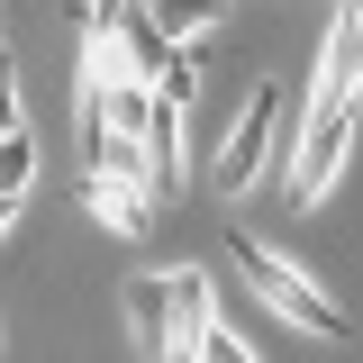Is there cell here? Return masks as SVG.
<instances>
[{
	"label": "cell",
	"instance_id": "obj_1",
	"mask_svg": "<svg viewBox=\"0 0 363 363\" xmlns=\"http://www.w3.org/2000/svg\"><path fill=\"white\" fill-rule=\"evenodd\" d=\"M209 327H218L209 272H136L128 281V336L145 363H200Z\"/></svg>",
	"mask_w": 363,
	"mask_h": 363
},
{
	"label": "cell",
	"instance_id": "obj_2",
	"mask_svg": "<svg viewBox=\"0 0 363 363\" xmlns=\"http://www.w3.org/2000/svg\"><path fill=\"white\" fill-rule=\"evenodd\" d=\"M345 145H354V82L336 64V37L318 45V82H309V118H300V155H291V191L281 200H327V182L345 173Z\"/></svg>",
	"mask_w": 363,
	"mask_h": 363
},
{
	"label": "cell",
	"instance_id": "obj_3",
	"mask_svg": "<svg viewBox=\"0 0 363 363\" xmlns=\"http://www.w3.org/2000/svg\"><path fill=\"white\" fill-rule=\"evenodd\" d=\"M227 264H236V281H245L272 318H291L300 336H345V309H336L291 255H272V245H255V236H227Z\"/></svg>",
	"mask_w": 363,
	"mask_h": 363
},
{
	"label": "cell",
	"instance_id": "obj_4",
	"mask_svg": "<svg viewBox=\"0 0 363 363\" xmlns=\"http://www.w3.org/2000/svg\"><path fill=\"white\" fill-rule=\"evenodd\" d=\"M281 118H291L281 82H255V100L236 109V128H227V145H218V191H255V182L272 173V155H281Z\"/></svg>",
	"mask_w": 363,
	"mask_h": 363
},
{
	"label": "cell",
	"instance_id": "obj_5",
	"mask_svg": "<svg viewBox=\"0 0 363 363\" xmlns=\"http://www.w3.org/2000/svg\"><path fill=\"white\" fill-rule=\"evenodd\" d=\"M82 209L109 227V236H145V227H155V191L136 173H82Z\"/></svg>",
	"mask_w": 363,
	"mask_h": 363
},
{
	"label": "cell",
	"instance_id": "obj_6",
	"mask_svg": "<svg viewBox=\"0 0 363 363\" xmlns=\"http://www.w3.org/2000/svg\"><path fill=\"white\" fill-rule=\"evenodd\" d=\"M136 9H145V18H155V28H164V37H173V45H191V37H209V28H218V18H227V0H136Z\"/></svg>",
	"mask_w": 363,
	"mask_h": 363
},
{
	"label": "cell",
	"instance_id": "obj_7",
	"mask_svg": "<svg viewBox=\"0 0 363 363\" xmlns=\"http://www.w3.org/2000/svg\"><path fill=\"white\" fill-rule=\"evenodd\" d=\"M28 182H37V136L9 128L0 136V200H28Z\"/></svg>",
	"mask_w": 363,
	"mask_h": 363
},
{
	"label": "cell",
	"instance_id": "obj_8",
	"mask_svg": "<svg viewBox=\"0 0 363 363\" xmlns=\"http://www.w3.org/2000/svg\"><path fill=\"white\" fill-rule=\"evenodd\" d=\"M336 64H345V82L363 91V0H345V28H336Z\"/></svg>",
	"mask_w": 363,
	"mask_h": 363
},
{
	"label": "cell",
	"instance_id": "obj_9",
	"mask_svg": "<svg viewBox=\"0 0 363 363\" xmlns=\"http://www.w3.org/2000/svg\"><path fill=\"white\" fill-rule=\"evenodd\" d=\"M200 363H255V345H245L236 327H209V345H200Z\"/></svg>",
	"mask_w": 363,
	"mask_h": 363
},
{
	"label": "cell",
	"instance_id": "obj_10",
	"mask_svg": "<svg viewBox=\"0 0 363 363\" xmlns=\"http://www.w3.org/2000/svg\"><path fill=\"white\" fill-rule=\"evenodd\" d=\"M9 128H28V118H18V82H9V64H0V136Z\"/></svg>",
	"mask_w": 363,
	"mask_h": 363
},
{
	"label": "cell",
	"instance_id": "obj_11",
	"mask_svg": "<svg viewBox=\"0 0 363 363\" xmlns=\"http://www.w3.org/2000/svg\"><path fill=\"white\" fill-rule=\"evenodd\" d=\"M18 209H28V200H0V236H9V227H18Z\"/></svg>",
	"mask_w": 363,
	"mask_h": 363
},
{
	"label": "cell",
	"instance_id": "obj_12",
	"mask_svg": "<svg viewBox=\"0 0 363 363\" xmlns=\"http://www.w3.org/2000/svg\"><path fill=\"white\" fill-rule=\"evenodd\" d=\"M0 64H9V45H0Z\"/></svg>",
	"mask_w": 363,
	"mask_h": 363
}]
</instances>
